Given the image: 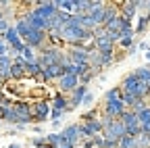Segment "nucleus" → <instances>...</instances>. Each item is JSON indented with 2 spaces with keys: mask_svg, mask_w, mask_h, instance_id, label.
<instances>
[{
  "mask_svg": "<svg viewBox=\"0 0 150 148\" xmlns=\"http://www.w3.org/2000/svg\"><path fill=\"white\" fill-rule=\"evenodd\" d=\"M104 148H119V140H112V138H104Z\"/></svg>",
  "mask_w": 150,
  "mask_h": 148,
  "instance_id": "c756f323",
  "label": "nucleus"
},
{
  "mask_svg": "<svg viewBox=\"0 0 150 148\" xmlns=\"http://www.w3.org/2000/svg\"><path fill=\"white\" fill-rule=\"evenodd\" d=\"M138 48H140V52H150V42H146V40H142V42H138Z\"/></svg>",
  "mask_w": 150,
  "mask_h": 148,
  "instance_id": "473e14b6",
  "label": "nucleus"
},
{
  "mask_svg": "<svg viewBox=\"0 0 150 148\" xmlns=\"http://www.w3.org/2000/svg\"><path fill=\"white\" fill-rule=\"evenodd\" d=\"M121 94H123L121 86L110 88V90H106V92H104V102H110V100H121Z\"/></svg>",
  "mask_w": 150,
  "mask_h": 148,
  "instance_id": "2eb2a0df",
  "label": "nucleus"
},
{
  "mask_svg": "<svg viewBox=\"0 0 150 148\" xmlns=\"http://www.w3.org/2000/svg\"><path fill=\"white\" fill-rule=\"evenodd\" d=\"M67 54H69V59L71 63L75 65H83V63H90V52L81 46H69L67 48Z\"/></svg>",
  "mask_w": 150,
  "mask_h": 148,
  "instance_id": "423d86ee",
  "label": "nucleus"
},
{
  "mask_svg": "<svg viewBox=\"0 0 150 148\" xmlns=\"http://www.w3.org/2000/svg\"><path fill=\"white\" fill-rule=\"evenodd\" d=\"M127 110L125 102L123 100H110V102H102V113L112 117V119H121L123 113Z\"/></svg>",
  "mask_w": 150,
  "mask_h": 148,
  "instance_id": "7ed1b4c3",
  "label": "nucleus"
},
{
  "mask_svg": "<svg viewBox=\"0 0 150 148\" xmlns=\"http://www.w3.org/2000/svg\"><path fill=\"white\" fill-rule=\"evenodd\" d=\"M136 75L140 77V81H142V84H146V86H150V65H144V67H138V69H136Z\"/></svg>",
  "mask_w": 150,
  "mask_h": 148,
  "instance_id": "f3484780",
  "label": "nucleus"
},
{
  "mask_svg": "<svg viewBox=\"0 0 150 148\" xmlns=\"http://www.w3.org/2000/svg\"><path fill=\"white\" fill-rule=\"evenodd\" d=\"M119 148H138V138L123 136V138L119 140Z\"/></svg>",
  "mask_w": 150,
  "mask_h": 148,
  "instance_id": "aec40b11",
  "label": "nucleus"
},
{
  "mask_svg": "<svg viewBox=\"0 0 150 148\" xmlns=\"http://www.w3.org/2000/svg\"><path fill=\"white\" fill-rule=\"evenodd\" d=\"M94 77H96V75H94V71H90V73H86V75H81V77H79V86H90Z\"/></svg>",
  "mask_w": 150,
  "mask_h": 148,
  "instance_id": "cd10ccee",
  "label": "nucleus"
},
{
  "mask_svg": "<svg viewBox=\"0 0 150 148\" xmlns=\"http://www.w3.org/2000/svg\"><path fill=\"white\" fill-rule=\"evenodd\" d=\"M150 13V0H138V15H148Z\"/></svg>",
  "mask_w": 150,
  "mask_h": 148,
  "instance_id": "b1692460",
  "label": "nucleus"
},
{
  "mask_svg": "<svg viewBox=\"0 0 150 148\" xmlns=\"http://www.w3.org/2000/svg\"><path fill=\"white\" fill-rule=\"evenodd\" d=\"M56 88H59V92H63V94H73V92L79 88V77H75V75H63L59 81H56Z\"/></svg>",
  "mask_w": 150,
  "mask_h": 148,
  "instance_id": "39448f33",
  "label": "nucleus"
},
{
  "mask_svg": "<svg viewBox=\"0 0 150 148\" xmlns=\"http://www.w3.org/2000/svg\"><path fill=\"white\" fill-rule=\"evenodd\" d=\"M121 100L125 102V106H127V108H131V106L136 104V100H138V98H136L134 94H129V92H123V94H121Z\"/></svg>",
  "mask_w": 150,
  "mask_h": 148,
  "instance_id": "5701e85b",
  "label": "nucleus"
},
{
  "mask_svg": "<svg viewBox=\"0 0 150 148\" xmlns=\"http://www.w3.org/2000/svg\"><path fill=\"white\" fill-rule=\"evenodd\" d=\"M61 134H63V138H65L67 144H73L75 148H77L79 142H81V123H71V125L63 127Z\"/></svg>",
  "mask_w": 150,
  "mask_h": 148,
  "instance_id": "f03ea898",
  "label": "nucleus"
},
{
  "mask_svg": "<svg viewBox=\"0 0 150 148\" xmlns=\"http://www.w3.org/2000/svg\"><path fill=\"white\" fill-rule=\"evenodd\" d=\"M2 121L4 123H8V125H13V127H17L19 125V115H17V110H15V104L13 106H2Z\"/></svg>",
  "mask_w": 150,
  "mask_h": 148,
  "instance_id": "9b49d317",
  "label": "nucleus"
},
{
  "mask_svg": "<svg viewBox=\"0 0 150 148\" xmlns=\"http://www.w3.org/2000/svg\"><path fill=\"white\" fill-rule=\"evenodd\" d=\"M11 67H13V57H11V54L0 57V69H11Z\"/></svg>",
  "mask_w": 150,
  "mask_h": 148,
  "instance_id": "393cba45",
  "label": "nucleus"
},
{
  "mask_svg": "<svg viewBox=\"0 0 150 148\" xmlns=\"http://www.w3.org/2000/svg\"><path fill=\"white\" fill-rule=\"evenodd\" d=\"M15 27H17V31H19V35H21V40L23 38H27V33L31 31V25L25 21V19H21V17H19L17 19V23H15Z\"/></svg>",
  "mask_w": 150,
  "mask_h": 148,
  "instance_id": "dca6fc26",
  "label": "nucleus"
},
{
  "mask_svg": "<svg viewBox=\"0 0 150 148\" xmlns=\"http://www.w3.org/2000/svg\"><path fill=\"white\" fill-rule=\"evenodd\" d=\"M61 148H75V146H73V144H67V142H65V144H63Z\"/></svg>",
  "mask_w": 150,
  "mask_h": 148,
  "instance_id": "ea45409f",
  "label": "nucleus"
},
{
  "mask_svg": "<svg viewBox=\"0 0 150 148\" xmlns=\"http://www.w3.org/2000/svg\"><path fill=\"white\" fill-rule=\"evenodd\" d=\"M4 38V42L8 44V46H13V44H17V42H21V35H19V31H17V27L15 25H11L8 27V31L2 35Z\"/></svg>",
  "mask_w": 150,
  "mask_h": 148,
  "instance_id": "ddd939ff",
  "label": "nucleus"
},
{
  "mask_svg": "<svg viewBox=\"0 0 150 148\" xmlns=\"http://www.w3.org/2000/svg\"><path fill=\"white\" fill-rule=\"evenodd\" d=\"M90 92V88L88 86H79L77 90L73 92V94H69V102H71V110H75L77 106H81V102H83V98H86V94Z\"/></svg>",
  "mask_w": 150,
  "mask_h": 148,
  "instance_id": "9d476101",
  "label": "nucleus"
},
{
  "mask_svg": "<svg viewBox=\"0 0 150 148\" xmlns=\"http://www.w3.org/2000/svg\"><path fill=\"white\" fill-rule=\"evenodd\" d=\"M67 113L65 110H59V108H52V113H50V121H63V117H65Z\"/></svg>",
  "mask_w": 150,
  "mask_h": 148,
  "instance_id": "bb28decb",
  "label": "nucleus"
},
{
  "mask_svg": "<svg viewBox=\"0 0 150 148\" xmlns=\"http://www.w3.org/2000/svg\"><path fill=\"white\" fill-rule=\"evenodd\" d=\"M144 57H146V61L150 63V52H146V54H144Z\"/></svg>",
  "mask_w": 150,
  "mask_h": 148,
  "instance_id": "a19ab883",
  "label": "nucleus"
},
{
  "mask_svg": "<svg viewBox=\"0 0 150 148\" xmlns=\"http://www.w3.org/2000/svg\"><path fill=\"white\" fill-rule=\"evenodd\" d=\"M140 52V48H138V44H134V46H131L129 50H127V54H129V57H134V54H138Z\"/></svg>",
  "mask_w": 150,
  "mask_h": 148,
  "instance_id": "72a5a7b5",
  "label": "nucleus"
},
{
  "mask_svg": "<svg viewBox=\"0 0 150 148\" xmlns=\"http://www.w3.org/2000/svg\"><path fill=\"white\" fill-rule=\"evenodd\" d=\"M6 148H23V144H21V142H11Z\"/></svg>",
  "mask_w": 150,
  "mask_h": 148,
  "instance_id": "f704fd0d",
  "label": "nucleus"
},
{
  "mask_svg": "<svg viewBox=\"0 0 150 148\" xmlns=\"http://www.w3.org/2000/svg\"><path fill=\"white\" fill-rule=\"evenodd\" d=\"M50 104L52 108H59V110H65V113H71V102H69V94H63V92L56 90L52 98H50Z\"/></svg>",
  "mask_w": 150,
  "mask_h": 148,
  "instance_id": "0eeeda50",
  "label": "nucleus"
},
{
  "mask_svg": "<svg viewBox=\"0 0 150 148\" xmlns=\"http://www.w3.org/2000/svg\"><path fill=\"white\" fill-rule=\"evenodd\" d=\"M138 148H150V136L142 134V136L138 138Z\"/></svg>",
  "mask_w": 150,
  "mask_h": 148,
  "instance_id": "c85d7f7f",
  "label": "nucleus"
},
{
  "mask_svg": "<svg viewBox=\"0 0 150 148\" xmlns=\"http://www.w3.org/2000/svg\"><path fill=\"white\" fill-rule=\"evenodd\" d=\"M117 119H112V117H108V115H104V113H100V123H102V127L104 129H108L112 123H115Z\"/></svg>",
  "mask_w": 150,
  "mask_h": 148,
  "instance_id": "a878e982",
  "label": "nucleus"
},
{
  "mask_svg": "<svg viewBox=\"0 0 150 148\" xmlns=\"http://www.w3.org/2000/svg\"><path fill=\"white\" fill-rule=\"evenodd\" d=\"M140 86H142V81H140V77L136 75V71L127 73V75L123 77V81H121V90H123V92H129V94H134L136 98H138Z\"/></svg>",
  "mask_w": 150,
  "mask_h": 148,
  "instance_id": "20e7f679",
  "label": "nucleus"
},
{
  "mask_svg": "<svg viewBox=\"0 0 150 148\" xmlns=\"http://www.w3.org/2000/svg\"><path fill=\"white\" fill-rule=\"evenodd\" d=\"M148 25H150V17L148 15H138V19H136V35L138 33H144L146 29H148Z\"/></svg>",
  "mask_w": 150,
  "mask_h": 148,
  "instance_id": "4468645a",
  "label": "nucleus"
},
{
  "mask_svg": "<svg viewBox=\"0 0 150 148\" xmlns=\"http://www.w3.org/2000/svg\"><path fill=\"white\" fill-rule=\"evenodd\" d=\"M100 61H102V67H108V65H112V63H117L115 50H106V52H100Z\"/></svg>",
  "mask_w": 150,
  "mask_h": 148,
  "instance_id": "6ab92c4d",
  "label": "nucleus"
},
{
  "mask_svg": "<svg viewBox=\"0 0 150 148\" xmlns=\"http://www.w3.org/2000/svg\"><path fill=\"white\" fill-rule=\"evenodd\" d=\"M44 146H48L46 136H33L29 140V148H44Z\"/></svg>",
  "mask_w": 150,
  "mask_h": 148,
  "instance_id": "412c9836",
  "label": "nucleus"
},
{
  "mask_svg": "<svg viewBox=\"0 0 150 148\" xmlns=\"http://www.w3.org/2000/svg\"><path fill=\"white\" fill-rule=\"evenodd\" d=\"M2 123H4V121H2V117H0V125H2Z\"/></svg>",
  "mask_w": 150,
  "mask_h": 148,
  "instance_id": "79ce46f5",
  "label": "nucleus"
},
{
  "mask_svg": "<svg viewBox=\"0 0 150 148\" xmlns=\"http://www.w3.org/2000/svg\"><path fill=\"white\" fill-rule=\"evenodd\" d=\"M31 113H33V125H42L50 119V113H52V104L50 100L42 98V100H33L31 104Z\"/></svg>",
  "mask_w": 150,
  "mask_h": 148,
  "instance_id": "f257e3e1",
  "label": "nucleus"
},
{
  "mask_svg": "<svg viewBox=\"0 0 150 148\" xmlns=\"http://www.w3.org/2000/svg\"><path fill=\"white\" fill-rule=\"evenodd\" d=\"M54 4L59 11L67 13V15H75L77 13V8H75V0H54Z\"/></svg>",
  "mask_w": 150,
  "mask_h": 148,
  "instance_id": "f8f14e48",
  "label": "nucleus"
},
{
  "mask_svg": "<svg viewBox=\"0 0 150 148\" xmlns=\"http://www.w3.org/2000/svg\"><path fill=\"white\" fill-rule=\"evenodd\" d=\"M8 44L4 42V38H0V57H4V54H8Z\"/></svg>",
  "mask_w": 150,
  "mask_h": 148,
  "instance_id": "2f4dec72",
  "label": "nucleus"
},
{
  "mask_svg": "<svg viewBox=\"0 0 150 148\" xmlns=\"http://www.w3.org/2000/svg\"><path fill=\"white\" fill-rule=\"evenodd\" d=\"M98 52H106V50H115V44H112L108 38H100V40H94Z\"/></svg>",
  "mask_w": 150,
  "mask_h": 148,
  "instance_id": "a211bd4d",
  "label": "nucleus"
},
{
  "mask_svg": "<svg viewBox=\"0 0 150 148\" xmlns=\"http://www.w3.org/2000/svg\"><path fill=\"white\" fill-rule=\"evenodd\" d=\"M15 129H17V132H25V129H27V125H17Z\"/></svg>",
  "mask_w": 150,
  "mask_h": 148,
  "instance_id": "4c0bfd02",
  "label": "nucleus"
},
{
  "mask_svg": "<svg viewBox=\"0 0 150 148\" xmlns=\"http://www.w3.org/2000/svg\"><path fill=\"white\" fill-rule=\"evenodd\" d=\"M119 11L121 17L129 21H136L138 19V0H127V2H119Z\"/></svg>",
  "mask_w": 150,
  "mask_h": 148,
  "instance_id": "6e6552de",
  "label": "nucleus"
},
{
  "mask_svg": "<svg viewBox=\"0 0 150 148\" xmlns=\"http://www.w3.org/2000/svg\"><path fill=\"white\" fill-rule=\"evenodd\" d=\"M146 106H150V102H148V100H142V98H140V100H136V104L131 106L129 110H134L136 115H140V113H142V110H144Z\"/></svg>",
  "mask_w": 150,
  "mask_h": 148,
  "instance_id": "4be33fe9",
  "label": "nucleus"
},
{
  "mask_svg": "<svg viewBox=\"0 0 150 148\" xmlns=\"http://www.w3.org/2000/svg\"><path fill=\"white\" fill-rule=\"evenodd\" d=\"M125 134H127V129H125L123 121H119V119H117V121L112 123L108 129H104V134H102V136H104V138H112V140H121Z\"/></svg>",
  "mask_w": 150,
  "mask_h": 148,
  "instance_id": "1a4fd4ad",
  "label": "nucleus"
},
{
  "mask_svg": "<svg viewBox=\"0 0 150 148\" xmlns=\"http://www.w3.org/2000/svg\"><path fill=\"white\" fill-rule=\"evenodd\" d=\"M31 129H33V134H35V136H40V134H42V127H40V125H33Z\"/></svg>",
  "mask_w": 150,
  "mask_h": 148,
  "instance_id": "c9c22d12",
  "label": "nucleus"
},
{
  "mask_svg": "<svg viewBox=\"0 0 150 148\" xmlns=\"http://www.w3.org/2000/svg\"><path fill=\"white\" fill-rule=\"evenodd\" d=\"M83 106H94V94H92V92H88V94H86V98H83V102H81Z\"/></svg>",
  "mask_w": 150,
  "mask_h": 148,
  "instance_id": "7c9ffc66",
  "label": "nucleus"
},
{
  "mask_svg": "<svg viewBox=\"0 0 150 148\" xmlns=\"http://www.w3.org/2000/svg\"><path fill=\"white\" fill-rule=\"evenodd\" d=\"M52 129H54V132H59V129H61V121H52Z\"/></svg>",
  "mask_w": 150,
  "mask_h": 148,
  "instance_id": "e433bc0d",
  "label": "nucleus"
},
{
  "mask_svg": "<svg viewBox=\"0 0 150 148\" xmlns=\"http://www.w3.org/2000/svg\"><path fill=\"white\" fill-rule=\"evenodd\" d=\"M2 19H6V15H4V11H2V8H0V21H2Z\"/></svg>",
  "mask_w": 150,
  "mask_h": 148,
  "instance_id": "58836bf2",
  "label": "nucleus"
}]
</instances>
